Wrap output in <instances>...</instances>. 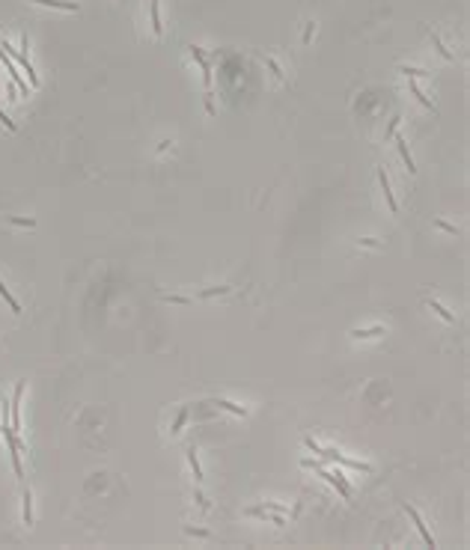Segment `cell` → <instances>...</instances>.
<instances>
[{"instance_id": "277c9868", "label": "cell", "mask_w": 470, "mask_h": 550, "mask_svg": "<svg viewBox=\"0 0 470 550\" xmlns=\"http://www.w3.org/2000/svg\"><path fill=\"white\" fill-rule=\"evenodd\" d=\"M3 45V51H6V57L15 63V66H21V69L27 71V78H30V86H39V78H36V71H33V66H30V57L27 54H21V51H15V48H9L6 42H0Z\"/></svg>"}, {"instance_id": "ac0fdd59", "label": "cell", "mask_w": 470, "mask_h": 550, "mask_svg": "<svg viewBox=\"0 0 470 550\" xmlns=\"http://www.w3.org/2000/svg\"><path fill=\"white\" fill-rule=\"evenodd\" d=\"M408 89H411V95H414V98H417V102L423 104V107H429V110H432V102H429V98L423 95V89L417 86V81H414V78H408Z\"/></svg>"}, {"instance_id": "7a4b0ae2", "label": "cell", "mask_w": 470, "mask_h": 550, "mask_svg": "<svg viewBox=\"0 0 470 550\" xmlns=\"http://www.w3.org/2000/svg\"><path fill=\"white\" fill-rule=\"evenodd\" d=\"M188 51H191V57L196 60V66H200V71H203V89H206V110H209V113H214V102H211V63L206 60V54L200 51L196 45H188Z\"/></svg>"}, {"instance_id": "9a60e30c", "label": "cell", "mask_w": 470, "mask_h": 550, "mask_svg": "<svg viewBox=\"0 0 470 550\" xmlns=\"http://www.w3.org/2000/svg\"><path fill=\"white\" fill-rule=\"evenodd\" d=\"M426 307H429V310H435L437 315H440V318L447 321V324H455V315H453L450 310H447L443 304H437V301H432V297H426Z\"/></svg>"}, {"instance_id": "4fadbf2b", "label": "cell", "mask_w": 470, "mask_h": 550, "mask_svg": "<svg viewBox=\"0 0 470 550\" xmlns=\"http://www.w3.org/2000/svg\"><path fill=\"white\" fill-rule=\"evenodd\" d=\"M149 18H152V33L161 36L164 33V24H161V3H158V0L149 3Z\"/></svg>"}, {"instance_id": "1f68e13d", "label": "cell", "mask_w": 470, "mask_h": 550, "mask_svg": "<svg viewBox=\"0 0 470 550\" xmlns=\"http://www.w3.org/2000/svg\"><path fill=\"white\" fill-rule=\"evenodd\" d=\"M360 244H366V247H381L375 238H360Z\"/></svg>"}, {"instance_id": "8992f818", "label": "cell", "mask_w": 470, "mask_h": 550, "mask_svg": "<svg viewBox=\"0 0 470 550\" xmlns=\"http://www.w3.org/2000/svg\"><path fill=\"white\" fill-rule=\"evenodd\" d=\"M244 515L247 517H256V520H265V523H277V527H286L289 520L286 515H277V512H268V509H259V506H250V509H244Z\"/></svg>"}, {"instance_id": "d4e9b609", "label": "cell", "mask_w": 470, "mask_h": 550, "mask_svg": "<svg viewBox=\"0 0 470 550\" xmlns=\"http://www.w3.org/2000/svg\"><path fill=\"white\" fill-rule=\"evenodd\" d=\"M164 301H170V304H182V307H188V304H191V297H185V294H164Z\"/></svg>"}, {"instance_id": "484cf974", "label": "cell", "mask_w": 470, "mask_h": 550, "mask_svg": "<svg viewBox=\"0 0 470 550\" xmlns=\"http://www.w3.org/2000/svg\"><path fill=\"white\" fill-rule=\"evenodd\" d=\"M304 446L310 449V452H313L315 458H321V446H318V443H315L313 437H304Z\"/></svg>"}, {"instance_id": "cb8c5ba5", "label": "cell", "mask_w": 470, "mask_h": 550, "mask_svg": "<svg viewBox=\"0 0 470 550\" xmlns=\"http://www.w3.org/2000/svg\"><path fill=\"white\" fill-rule=\"evenodd\" d=\"M399 71L405 78H419V74H429L426 69H414V66H399Z\"/></svg>"}, {"instance_id": "52a82bcc", "label": "cell", "mask_w": 470, "mask_h": 550, "mask_svg": "<svg viewBox=\"0 0 470 550\" xmlns=\"http://www.w3.org/2000/svg\"><path fill=\"white\" fill-rule=\"evenodd\" d=\"M0 60H3V66L9 69V78H12V84L18 86V92H21V95H27V84H24V78H21V71H18V66L12 63V60H9V57H6V51H3V45H0Z\"/></svg>"}, {"instance_id": "2e32d148", "label": "cell", "mask_w": 470, "mask_h": 550, "mask_svg": "<svg viewBox=\"0 0 470 550\" xmlns=\"http://www.w3.org/2000/svg\"><path fill=\"white\" fill-rule=\"evenodd\" d=\"M21 499H24V512H21V515H24V523L30 527V523H33V494H30V488H24Z\"/></svg>"}, {"instance_id": "44dd1931", "label": "cell", "mask_w": 470, "mask_h": 550, "mask_svg": "<svg viewBox=\"0 0 470 550\" xmlns=\"http://www.w3.org/2000/svg\"><path fill=\"white\" fill-rule=\"evenodd\" d=\"M229 286H214V289H206V292H200L196 297H203V301H209V297H217V294H227Z\"/></svg>"}, {"instance_id": "d6986e66", "label": "cell", "mask_w": 470, "mask_h": 550, "mask_svg": "<svg viewBox=\"0 0 470 550\" xmlns=\"http://www.w3.org/2000/svg\"><path fill=\"white\" fill-rule=\"evenodd\" d=\"M0 297H3V301H6V304H9V310L15 312H21V304H18L15 297H12V294H9V289H6V286H3V280H0Z\"/></svg>"}, {"instance_id": "3957f363", "label": "cell", "mask_w": 470, "mask_h": 550, "mask_svg": "<svg viewBox=\"0 0 470 550\" xmlns=\"http://www.w3.org/2000/svg\"><path fill=\"white\" fill-rule=\"evenodd\" d=\"M321 461L342 464V467H349V470H357V473H372V464L357 461V458H349V455H342V452H336V449H321Z\"/></svg>"}, {"instance_id": "f1b7e54d", "label": "cell", "mask_w": 470, "mask_h": 550, "mask_svg": "<svg viewBox=\"0 0 470 550\" xmlns=\"http://www.w3.org/2000/svg\"><path fill=\"white\" fill-rule=\"evenodd\" d=\"M185 533H188V535H196V538H206V535H209V530H193V527H188Z\"/></svg>"}, {"instance_id": "e0dca14e", "label": "cell", "mask_w": 470, "mask_h": 550, "mask_svg": "<svg viewBox=\"0 0 470 550\" xmlns=\"http://www.w3.org/2000/svg\"><path fill=\"white\" fill-rule=\"evenodd\" d=\"M188 464H191V470H193V479H196V485L203 482V467H200V458H196V449H188Z\"/></svg>"}, {"instance_id": "7c38bea8", "label": "cell", "mask_w": 470, "mask_h": 550, "mask_svg": "<svg viewBox=\"0 0 470 550\" xmlns=\"http://www.w3.org/2000/svg\"><path fill=\"white\" fill-rule=\"evenodd\" d=\"M39 6H51V9H63V12H78L81 6L78 3H71V0H33Z\"/></svg>"}, {"instance_id": "9c48e42d", "label": "cell", "mask_w": 470, "mask_h": 550, "mask_svg": "<svg viewBox=\"0 0 470 550\" xmlns=\"http://www.w3.org/2000/svg\"><path fill=\"white\" fill-rule=\"evenodd\" d=\"M378 185H381L384 190V199H387V208L390 211H399V199L393 196V190H390V179H387V172H384V167L378 170Z\"/></svg>"}, {"instance_id": "603a6c76", "label": "cell", "mask_w": 470, "mask_h": 550, "mask_svg": "<svg viewBox=\"0 0 470 550\" xmlns=\"http://www.w3.org/2000/svg\"><path fill=\"white\" fill-rule=\"evenodd\" d=\"M265 66H268V69L274 71V74H277L280 81H286V74H283V69H280V63L274 60V57H265Z\"/></svg>"}, {"instance_id": "f546056e", "label": "cell", "mask_w": 470, "mask_h": 550, "mask_svg": "<svg viewBox=\"0 0 470 550\" xmlns=\"http://www.w3.org/2000/svg\"><path fill=\"white\" fill-rule=\"evenodd\" d=\"M313 33H315V24H307V30H304V42H310Z\"/></svg>"}, {"instance_id": "6da1fadb", "label": "cell", "mask_w": 470, "mask_h": 550, "mask_svg": "<svg viewBox=\"0 0 470 550\" xmlns=\"http://www.w3.org/2000/svg\"><path fill=\"white\" fill-rule=\"evenodd\" d=\"M301 467H307V470H315V473H318L321 479L328 482V485H333V488L339 491V497H342V499H351V485L342 479V473H333V470H328V467L321 464L318 458H304V461H301Z\"/></svg>"}, {"instance_id": "5bb4252c", "label": "cell", "mask_w": 470, "mask_h": 550, "mask_svg": "<svg viewBox=\"0 0 470 550\" xmlns=\"http://www.w3.org/2000/svg\"><path fill=\"white\" fill-rule=\"evenodd\" d=\"M387 330H384V324H375V327H357L351 336L354 339H372V336H384Z\"/></svg>"}, {"instance_id": "83f0119b", "label": "cell", "mask_w": 470, "mask_h": 550, "mask_svg": "<svg viewBox=\"0 0 470 550\" xmlns=\"http://www.w3.org/2000/svg\"><path fill=\"white\" fill-rule=\"evenodd\" d=\"M437 229H443V232H455V226L453 223H447V220H435Z\"/></svg>"}, {"instance_id": "4316f807", "label": "cell", "mask_w": 470, "mask_h": 550, "mask_svg": "<svg viewBox=\"0 0 470 550\" xmlns=\"http://www.w3.org/2000/svg\"><path fill=\"white\" fill-rule=\"evenodd\" d=\"M0 122H3V125H6L9 131H15V122H12L9 116H6V113H3V107H0Z\"/></svg>"}, {"instance_id": "30bf717a", "label": "cell", "mask_w": 470, "mask_h": 550, "mask_svg": "<svg viewBox=\"0 0 470 550\" xmlns=\"http://www.w3.org/2000/svg\"><path fill=\"white\" fill-rule=\"evenodd\" d=\"M393 143H396V149H399V155H402V161H405L408 172L414 176V172H417V167H414V158H411V149H408V140L399 137V134H393Z\"/></svg>"}, {"instance_id": "4dcf8cb0", "label": "cell", "mask_w": 470, "mask_h": 550, "mask_svg": "<svg viewBox=\"0 0 470 550\" xmlns=\"http://www.w3.org/2000/svg\"><path fill=\"white\" fill-rule=\"evenodd\" d=\"M12 223L15 226H33V220H30V217H27V220H24V217H12Z\"/></svg>"}, {"instance_id": "ba28073f", "label": "cell", "mask_w": 470, "mask_h": 550, "mask_svg": "<svg viewBox=\"0 0 470 550\" xmlns=\"http://www.w3.org/2000/svg\"><path fill=\"white\" fill-rule=\"evenodd\" d=\"M405 512H408V517H411V520H414V527H417V533L423 535V541H426V544H429V547H435V538H432V533H429V530H426V523H423V517H419V512H417V509H414V506H408V503H405Z\"/></svg>"}, {"instance_id": "5b68a950", "label": "cell", "mask_w": 470, "mask_h": 550, "mask_svg": "<svg viewBox=\"0 0 470 550\" xmlns=\"http://www.w3.org/2000/svg\"><path fill=\"white\" fill-rule=\"evenodd\" d=\"M24 390H27V381H18L15 393H12V405H9V419H12V431L21 429V398H24Z\"/></svg>"}, {"instance_id": "ffe728a7", "label": "cell", "mask_w": 470, "mask_h": 550, "mask_svg": "<svg viewBox=\"0 0 470 550\" xmlns=\"http://www.w3.org/2000/svg\"><path fill=\"white\" fill-rule=\"evenodd\" d=\"M185 422H188V408H182V411L176 413L173 426H170V434H179V431L185 429Z\"/></svg>"}, {"instance_id": "8fae6325", "label": "cell", "mask_w": 470, "mask_h": 550, "mask_svg": "<svg viewBox=\"0 0 470 550\" xmlns=\"http://www.w3.org/2000/svg\"><path fill=\"white\" fill-rule=\"evenodd\" d=\"M203 405H217L220 411H229V413H235V416H247V411H244L241 405H232L227 398H209V402H203Z\"/></svg>"}, {"instance_id": "7402d4cb", "label": "cell", "mask_w": 470, "mask_h": 550, "mask_svg": "<svg viewBox=\"0 0 470 550\" xmlns=\"http://www.w3.org/2000/svg\"><path fill=\"white\" fill-rule=\"evenodd\" d=\"M429 36H432V45L437 48V54H440L443 60H453V54H450L447 48H443V42H440V36H437V33H429Z\"/></svg>"}]
</instances>
